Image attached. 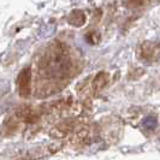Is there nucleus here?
Segmentation results:
<instances>
[{
  "label": "nucleus",
  "instance_id": "2",
  "mask_svg": "<svg viewBox=\"0 0 160 160\" xmlns=\"http://www.w3.org/2000/svg\"><path fill=\"white\" fill-rule=\"evenodd\" d=\"M18 86L19 93L22 96H28L30 94V71L29 69H25L21 72L18 77Z\"/></svg>",
  "mask_w": 160,
  "mask_h": 160
},
{
  "label": "nucleus",
  "instance_id": "1",
  "mask_svg": "<svg viewBox=\"0 0 160 160\" xmlns=\"http://www.w3.org/2000/svg\"><path fill=\"white\" fill-rule=\"evenodd\" d=\"M140 56L147 62H157L160 59L159 42H144L140 48Z\"/></svg>",
  "mask_w": 160,
  "mask_h": 160
},
{
  "label": "nucleus",
  "instance_id": "5",
  "mask_svg": "<svg viewBox=\"0 0 160 160\" xmlns=\"http://www.w3.org/2000/svg\"><path fill=\"white\" fill-rule=\"evenodd\" d=\"M143 0H129V5L132 8H138L140 5H142Z\"/></svg>",
  "mask_w": 160,
  "mask_h": 160
},
{
  "label": "nucleus",
  "instance_id": "4",
  "mask_svg": "<svg viewBox=\"0 0 160 160\" xmlns=\"http://www.w3.org/2000/svg\"><path fill=\"white\" fill-rule=\"evenodd\" d=\"M84 21H86V17L83 15V12H81V11H73L70 18H69V22L73 25H76V27L82 25L84 23Z\"/></svg>",
  "mask_w": 160,
  "mask_h": 160
},
{
  "label": "nucleus",
  "instance_id": "3",
  "mask_svg": "<svg viewBox=\"0 0 160 160\" xmlns=\"http://www.w3.org/2000/svg\"><path fill=\"white\" fill-rule=\"evenodd\" d=\"M107 81H108L107 73H104V72L102 73H98V76L95 77L94 82H93V87L95 88V90H100V89H102L105 87Z\"/></svg>",
  "mask_w": 160,
  "mask_h": 160
}]
</instances>
